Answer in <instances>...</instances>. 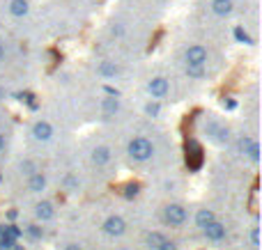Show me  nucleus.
<instances>
[{
	"mask_svg": "<svg viewBox=\"0 0 262 250\" xmlns=\"http://www.w3.org/2000/svg\"><path fill=\"white\" fill-rule=\"evenodd\" d=\"M154 154V147L147 138H134L129 142V156L134 161H147Z\"/></svg>",
	"mask_w": 262,
	"mask_h": 250,
	"instance_id": "nucleus-1",
	"label": "nucleus"
},
{
	"mask_svg": "<svg viewBox=\"0 0 262 250\" xmlns=\"http://www.w3.org/2000/svg\"><path fill=\"white\" fill-rule=\"evenodd\" d=\"M163 218H166L168 225L180 228V225H184V220H186V209L180 205H168L166 211H163Z\"/></svg>",
	"mask_w": 262,
	"mask_h": 250,
	"instance_id": "nucleus-2",
	"label": "nucleus"
},
{
	"mask_svg": "<svg viewBox=\"0 0 262 250\" xmlns=\"http://www.w3.org/2000/svg\"><path fill=\"white\" fill-rule=\"evenodd\" d=\"M207 62V48L200 44H193L186 48V64H195V67H205Z\"/></svg>",
	"mask_w": 262,
	"mask_h": 250,
	"instance_id": "nucleus-3",
	"label": "nucleus"
},
{
	"mask_svg": "<svg viewBox=\"0 0 262 250\" xmlns=\"http://www.w3.org/2000/svg\"><path fill=\"white\" fill-rule=\"evenodd\" d=\"M203 232H205V237L209 239V241H221V239H226V225H221V223H216V220H212L209 225H205L203 228Z\"/></svg>",
	"mask_w": 262,
	"mask_h": 250,
	"instance_id": "nucleus-4",
	"label": "nucleus"
},
{
	"mask_svg": "<svg viewBox=\"0 0 262 250\" xmlns=\"http://www.w3.org/2000/svg\"><path fill=\"white\" fill-rule=\"evenodd\" d=\"M124 220L120 218V216H111V218H106V223H104V232L106 234H111V237H120V234L124 232Z\"/></svg>",
	"mask_w": 262,
	"mask_h": 250,
	"instance_id": "nucleus-5",
	"label": "nucleus"
},
{
	"mask_svg": "<svg viewBox=\"0 0 262 250\" xmlns=\"http://www.w3.org/2000/svg\"><path fill=\"white\" fill-rule=\"evenodd\" d=\"M147 90H149V94L152 96H157V99H161V96H166L168 94V81L166 78H152L149 81V85H147Z\"/></svg>",
	"mask_w": 262,
	"mask_h": 250,
	"instance_id": "nucleus-6",
	"label": "nucleus"
},
{
	"mask_svg": "<svg viewBox=\"0 0 262 250\" xmlns=\"http://www.w3.org/2000/svg\"><path fill=\"white\" fill-rule=\"evenodd\" d=\"M30 12V3L28 0H9V14L16 18L26 16V14Z\"/></svg>",
	"mask_w": 262,
	"mask_h": 250,
	"instance_id": "nucleus-7",
	"label": "nucleus"
},
{
	"mask_svg": "<svg viewBox=\"0 0 262 250\" xmlns=\"http://www.w3.org/2000/svg\"><path fill=\"white\" fill-rule=\"evenodd\" d=\"M232 0H212V12L216 16H230L232 14Z\"/></svg>",
	"mask_w": 262,
	"mask_h": 250,
	"instance_id": "nucleus-8",
	"label": "nucleus"
},
{
	"mask_svg": "<svg viewBox=\"0 0 262 250\" xmlns=\"http://www.w3.org/2000/svg\"><path fill=\"white\" fill-rule=\"evenodd\" d=\"M32 136H35L37 140H49V138L53 136V129H51L49 122H37L35 127H32Z\"/></svg>",
	"mask_w": 262,
	"mask_h": 250,
	"instance_id": "nucleus-9",
	"label": "nucleus"
},
{
	"mask_svg": "<svg viewBox=\"0 0 262 250\" xmlns=\"http://www.w3.org/2000/svg\"><path fill=\"white\" fill-rule=\"evenodd\" d=\"M28 188H30L32 193H41L46 188V177L44 174H39V172H35L30 177V182H28Z\"/></svg>",
	"mask_w": 262,
	"mask_h": 250,
	"instance_id": "nucleus-10",
	"label": "nucleus"
},
{
	"mask_svg": "<svg viewBox=\"0 0 262 250\" xmlns=\"http://www.w3.org/2000/svg\"><path fill=\"white\" fill-rule=\"evenodd\" d=\"M97 71H99V76H104V78H115L120 69H118V64H115V62H108V60H106V62L99 64V69H97Z\"/></svg>",
	"mask_w": 262,
	"mask_h": 250,
	"instance_id": "nucleus-11",
	"label": "nucleus"
},
{
	"mask_svg": "<svg viewBox=\"0 0 262 250\" xmlns=\"http://www.w3.org/2000/svg\"><path fill=\"white\" fill-rule=\"evenodd\" d=\"M35 214L39 220H49V218H53V207H51V202H39L35 207Z\"/></svg>",
	"mask_w": 262,
	"mask_h": 250,
	"instance_id": "nucleus-12",
	"label": "nucleus"
},
{
	"mask_svg": "<svg viewBox=\"0 0 262 250\" xmlns=\"http://www.w3.org/2000/svg\"><path fill=\"white\" fill-rule=\"evenodd\" d=\"M108 159H111V149H108V147H97V149L92 152V161H95L97 165L108 163Z\"/></svg>",
	"mask_w": 262,
	"mask_h": 250,
	"instance_id": "nucleus-13",
	"label": "nucleus"
},
{
	"mask_svg": "<svg viewBox=\"0 0 262 250\" xmlns=\"http://www.w3.org/2000/svg\"><path fill=\"white\" fill-rule=\"evenodd\" d=\"M101 108H104V115H115L120 110V101L113 99V96H106V99L101 101Z\"/></svg>",
	"mask_w": 262,
	"mask_h": 250,
	"instance_id": "nucleus-14",
	"label": "nucleus"
},
{
	"mask_svg": "<svg viewBox=\"0 0 262 250\" xmlns=\"http://www.w3.org/2000/svg\"><path fill=\"white\" fill-rule=\"evenodd\" d=\"M214 220V214L209 209H200L198 214H195V223H198V228H205V225H209Z\"/></svg>",
	"mask_w": 262,
	"mask_h": 250,
	"instance_id": "nucleus-15",
	"label": "nucleus"
},
{
	"mask_svg": "<svg viewBox=\"0 0 262 250\" xmlns=\"http://www.w3.org/2000/svg\"><path fill=\"white\" fill-rule=\"evenodd\" d=\"M14 246H16V239L5 234V232H0V250H12Z\"/></svg>",
	"mask_w": 262,
	"mask_h": 250,
	"instance_id": "nucleus-16",
	"label": "nucleus"
},
{
	"mask_svg": "<svg viewBox=\"0 0 262 250\" xmlns=\"http://www.w3.org/2000/svg\"><path fill=\"white\" fill-rule=\"evenodd\" d=\"M166 241V237H163L161 232H152V234H147V246L149 248H157L159 243H163Z\"/></svg>",
	"mask_w": 262,
	"mask_h": 250,
	"instance_id": "nucleus-17",
	"label": "nucleus"
},
{
	"mask_svg": "<svg viewBox=\"0 0 262 250\" xmlns=\"http://www.w3.org/2000/svg\"><path fill=\"white\" fill-rule=\"evenodd\" d=\"M235 37H237V41H242V44H253L251 35L244 30V28H235Z\"/></svg>",
	"mask_w": 262,
	"mask_h": 250,
	"instance_id": "nucleus-18",
	"label": "nucleus"
},
{
	"mask_svg": "<svg viewBox=\"0 0 262 250\" xmlns=\"http://www.w3.org/2000/svg\"><path fill=\"white\" fill-rule=\"evenodd\" d=\"M244 154H249L253 161H258V159H260V147H258V142H251V145H249V149H246Z\"/></svg>",
	"mask_w": 262,
	"mask_h": 250,
	"instance_id": "nucleus-19",
	"label": "nucleus"
},
{
	"mask_svg": "<svg viewBox=\"0 0 262 250\" xmlns=\"http://www.w3.org/2000/svg\"><path fill=\"white\" fill-rule=\"evenodd\" d=\"M186 71H189V76H193V78H203L205 76V69L203 67H195V64H189V67H186Z\"/></svg>",
	"mask_w": 262,
	"mask_h": 250,
	"instance_id": "nucleus-20",
	"label": "nucleus"
},
{
	"mask_svg": "<svg viewBox=\"0 0 262 250\" xmlns=\"http://www.w3.org/2000/svg\"><path fill=\"white\" fill-rule=\"evenodd\" d=\"M28 234H30L32 239H41V228H37V225H28V230H26Z\"/></svg>",
	"mask_w": 262,
	"mask_h": 250,
	"instance_id": "nucleus-21",
	"label": "nucleus"
},
{
	"mask_svg": "<svg viewBox=\"0 0 262 250\" xmlns=\"http://www.w3.org/2000/svg\"><path fill=\"white\" fill-rule=\"evenodd\" d=\"M3 232H5V234H9V237H14V239H16V237H21V230H18L16 225H9V228H5Z\"/></svg>",
	"mask_w": 262,
	"mask_h": 250,
	"instance_id": "nucleus-22",
	"label": "nucleus"
},
{
	"mask_svg": "<svg viewBox=\"0 0 262 250\" xmlns=\"http://www.w3.org/2000/svg\"><path fill=\"white\" fill-rule=\"evenodd\" d=\"M251 241H253V248L260 246V230H258V228L251 230Z\"/></svg>",
	"mask_w": 262,
	"mask_h": 250,
	"instance_id": "nucleus-23",
	"label": "nucleus"
},
{
	"mask_svg": "<svg viewBox=\"0 0 262 250\" xmlns=\"http://www.w3.org/2000/svg\"><path fill=\"white\" fill-rule=\"evenodd\" d=\"M154 250H177V246H175L172 241H163V243H159V246L154 248Z\"/></svg>",
	"mask_w": 262,
	"mask_h": 250,
	"instance_id": "nucleus-24",
	"label": "nucleus"
},
{
	"mask_svg": "<svg viewBox=\"0 0 262 250\" xmlns=\"http://www.w3.org/2000/svg\"><path fill=\"white\" fill-rule=\"evenodd\" d=\"M145 110H147V115L157 117V115H159V104H147V108H145Z\"/></svg>",
	"mask_w": 262,
	"mask_h": 250,
	"instance_id": "nucleus-25",
	"label": "nucleus"
},
{
	"mask_svg": "<svg viewBox=\"0 0 262 250\" xmlns=\"http://www.w3.org/2000/svg\"><path fill=\"white\" fill-rule=\"evenodd\" d=\"M251 142H253V140H251V138H242V142H239L242 152H246V149H249V145H251Z\"/></svg>",
	"mask_w": 262,
	"mask_h": 250,
	"instance_id": "nucleus-26",
	"label": "nucleus"
},
{
	"mask_svg": "<svg viewBox=\"0 0 262 250\" xmlns=\"http://www.w3.org/2000/svg\"><path fill=\"white\" fill-rule=\"evenodd\" d=\"M136 193H138V186L134 184V186H127V193H124V195H127V197H134Z\"/></svg>",
	"mask_w": 262,
	"mask_h": 250,
	"instance_id": "nucleus-27",
	"label": "nucleus"
},
{
	"mask_svg": "<svg viewBox=\"0 0 262 250\" xmlns=\"http://www.w3.org/2000/svg\"><path fill=\"white\" fill-rule=\"evenodd\" d=\"M64 250H83V248H81V246H76V243H69V246L64 248Z\"/></svg>",
	"mask_w": 262,
	"mask_h": 250,
	"instance_id": "nucleus-28",
	"label": "nucleus"
},
{
	"mask_svg": "<svg viewBox=\"0 0 262 250\" xmlns=\"http://www.w3.org/2000/svg\"><path fill=\"white\" fill-rule=\"evenodd\" d=\"M113 35H122V28H120V26H113Z\"/></svg>",
	"mask_w": 262,
	"mask_h": 250,
	"instance_id": "nucleus-29",
	"label": "nucleus"
},
{
	"mask_svg": "<svg viewBox=\"0 0 262 250\" xmlns=\"http://www.w3.org/2000/svg\"><path fill=\"white\" fill-rule=\"evenodd\" d=\"M5 149V138H3V133H0V152Z\"/></svg>",
	"mask_w": 262,
	"mask_h": 250,
	"instance_id": "nucleus-30",
	"label": "nucleus"
},
{
	"mask_svg": "<svg viewBox=\"0 0 262 250\" xmlns=\"http://www.w3.org/2000/svg\"><path fill=\"white\" fill-rule=\"evenodd\" d=\"M3 55H5V48H3V44H0V58H3Z\"/></svg>",
	"mask_w": 262,
	"mask_h": 250,
	"instance_id": "nucleus-31",
	"label": "nucleus"
},
{
	"mask_svg": "<svg viewBox=\"0 0 262 250\" xmlns=\"http://www.w3.org/2000/svg\"><path fill=\"white\" fill-rule=\"evenodd\" d=\"M12 250H23V248H21V246H14V248H12Z\"/></svg>",
	"mask_w": 262,
	"mask_h": 250,
	"instance_id": "nucleus-32",
	"label": "nucleus"
},
{
	"mask_svg": "<svg viewBox=\"0 0 262 250\" xmlns=\"http://www.w3.org/2000/svg\"><path fill=\"white\" fill-rule=\"evenodd\" d=\"M0 184H3V174H0Z\"/></svg>",
	"mask_w": 262,
	"mask_h": 250,
	"instance_id": "nucleus-33",
	"label": "nucleus"
}]
</instances>
